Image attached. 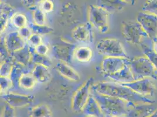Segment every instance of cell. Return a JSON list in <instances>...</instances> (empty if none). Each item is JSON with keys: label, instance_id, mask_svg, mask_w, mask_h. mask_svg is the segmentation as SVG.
<instances>
[{"label": "cell", "instance_id": "d6a6232c", "mask_svg": "<svg viewBox=\"0 0 157 117\" xmlns=\"http://www.w3.org/2000/svg\"><path fill=\"white\" fill-rule=\"evenodd\" d=\"M13 67V62L10 60H7L2 62L1 65L0 74L1 76L3 77H10L11 72Z\"/></svg>", "mask_w": 157, "mask_h": 117}, {"label": "cell", "instance_id": "f1b7e54d", "mask_svg": "<svg viewBox=\"0 0 157 117\" xmlns=\"http://www.w3.org/2000/svg\"><path fill=\"white\" fill-rule=\"evenodd\" d=\"M141 47L144 55L150 60L152 63L154 65L157 69V54L150 47L146 45L142 44Z\"/></svg>", "mask_w": 157, "mask_h": 117}, {"label": "cell", "instance_id": "8992f818", "mask_svg": "<svg viewBox=\"0 0 157 117\" xmlns=\"http://www.w3.org/2000/svg\"><path fill=\"white\" fill-rule=\"evenodd\" d=\"M121 32L126 41L132 45H142L147 33L137 21H126L122 22Z\"/></svg>", "mask_w": 157, "mask_h": 117}, {"label": "cell", "instance_id": "e0dca14e", "mask_svg": "<svg viewBox=\"0 0 157 117\" xmlns=\"http://www.w3.org/2000/svg\"><path fill=\"white\" fill-rule=\"evenodd\" d=\"M10 56L14 62L24 67H26L30 64V63H32L31 47L27 44L24 48L17 52H14L10 55Z\"/></svg>", "mask_w": 157, "mask_h": 117}, {"label": "cell", "instance_id": "f546056e", "mask_svg": "<svg viewBox=\"0 0 157 117\" xmlns=\"http://www.w3.org/2000/svg\"><path fill=\"white\" fill-rule=\"evenodd\" d=\"M143 12L152 13L157 17V0H149L145 1L142 7Z\"/></svg>", "mask_w": 157, "mask_h": 117}, {"label": "cell", "instance_id": "d4e9b609", "mask_svg": "<svg viewBox=\"0 0 157 117\" xmlns=\"http://www.w3.org/2000/svg\"><path fill=\"white\" fill-rule=\"evenodd\" d=\"M36 83L32 73H24L20 77L18 85L24 89H31L34 87Z\"/></svg>", "mask_w": 157, "mask_h": 117}, {"label": "cell", "instance_id": "cb8c5ba5", "mask_svg": "<svg viewBox=\"0 0 157 117\" xmlns=\"http://www.w3.org/2000/svg\"><path fill=\"white\" fill-rule=\"evenodd\" d=\"M32 63L35 65H42L49 67L52 64V60L47 55H41L35 52L34 48L31 47Z\"/></svg>", "mask_w": 157, "mask_h": 117}, {"label": "cell", "instance_id": "d6986e66", "mask_svg": "<svg viewBox=\"0 0 157 117\" xmlns=\"http://www.w3.org/2000/svg\"><path fill=\"white\" fill-rule=\"evenodd\" d=\"M129 65L130 63L125 66L120 71L108 76L107 78H110L113 82L120 84L130 83L135 81Z\"/></svg>", "mask_w": 157, "mask_h": 117}, {"label": "cell", "instance_id": "7bdbcfd3", "mask_svg": "<svg viewBox=\"0 0 157 117\" xmlns=\"http://www.w3.org/2000/svg\"><path fill=\"white\" fill-rule=\"evenodd\" d=\"M92 117V116H88V117Z\"/></svg>", "mask_w": 157, "mask_h": 117}, {"label": "cell", "instance_id": "f35d334b", "mask_svg": "<svg viewBox=\"0 0 157 117\" xmlns=\"http://www.w3.org/2000/svg\"><path fill=\"white\" fill-rule=\"evenodd\" d=\"M24 6L28 8H29L34 11L39 7V1L30 0V1H22Z\"/></svg>", "mask_w": 157, "mask_h": 117}, {"label": "cell", "instance_id": "836d02e7", "mask_svg": "<svg viewBox=\"0 0 157 117\" xmlns=\"http://www.w3.org/2000/svg\"><path fill=\"white\" fill-rule=\"evenodd\" d=\"M39 8H40L44 13H51L54 8V4L52 1L44 0L39 1Z\"/></svg>", "mask_w": 157, "mask_h": 117}, {"label": "cell", "instance_id": "4316f807", "mask_svg": "<svg viewBox=\"0 0 157 117\" xmlns=\"http://www.w3.org/2000/svg\"><path fill=\"white\" fill-rule=\"evenodd\" d=\"M11 23L13 26L18 28V29L27 26V20L26 17L22 13H15L11 18Z\"/></svg>", "mask_w": 157, "mask_h": 117}, {"label": "cell", "instance_id": "74e56055", "mask_svg": "<svg viewBox=\"0 0 157 117\" xmlns=\"http://www.w3.org/2000/svg\"><path fill=\"white\" fill-rule=\"evenodd\" d=\"M14 108L6 103L1 117H14Z\"/></svg>", "mask_w": 157, "mask_h": 117}, {"label": "cell", "instance_id": "5b68a950", "mask_svg": "<svg viewBox=\"0 0 157 117\" xmlns=\"http://www.w3.org/2000/svg\"><path fill=\"white\" fill-rule=\"evenodd\" d=\"M109 13L103 7L92 4L88 8L89 22L98 32L105 33L109 30Z\"/></svg>", "mask_w": 157, "mask_h": 117}, {"label": "cell", "instance_id": "7a4b0ae2", "mask_svg": "<svg viewBox=\"0 0 157 117\" xmlns=\"http://www.w3.org/2000/svg\"><path fill=\"white\" fill-rule=\"evenodd\" d=\"M96 99L104 115L112 117L126 116L128 111L135 104L117 97L107 96L91 91Z\"/></svg>", "mask_w": 157, "mask_h": 117}, {"label": "cell", "instance_id": "ac0fdd59", "mask_svg": "<svg viewBox=\"0 0 157 117\" xmlns=\"http://www.w3.org/2000/svg\"><path fill=\"white\" fill-rule=\"evenodd\" d=\"M130 1H121V0H100L98 1L96 4L98 6L103 7L109 13H114L122 11L126 6L132 4ZM133 2V1H132Z\"/></svg>", "mask_w": 157, "mask_h": 117}, {"label": "cell", "instance_id": "d590c367", "mask_svg": "<svg viewBox=\"0 0 157 117\" xmlns=\"http://www.w3.org/2000/svg\"><path fill=\"white\" fill-rule=\"evenodd\" d=\"M11 18L12 17L10 14L4 12H1V33H2L5 31L8 25V21L10 19L11 20Z\"/></svg>", "mask_w": 157, "mask_h": 117}, {"label": "cell", "instance_id": "2e32d148", "mask_svg": "<svg viewBox=\"0 0 157 117\" xmlns=\"http://www.w3.org/2000/svg\"><path fill=\"white\" fill-rule=\"evenodd\" d=\"M55 68L59 74L64 78L73 81H78L80 80L78 73L66 63L59 62L56 64Z\"/></svg>", "mask_w": 157, "mask_h": 117}, {"label": "cell", "instance_id": "b9f144b4", "mask_svg": "<svg viewBox=\"0 0 157 117\" xmlns=\"http://www.w3.org/2000/svg\"><path fill=\"white\" fill-rule=\"evenodd\" d=\"M148 117H157V110L155 112H154L152 114H151V115Z\"/></svg>", "mask_w": 157, "mask_h": 117}, {"label": "cell", "instance_id": "277c9868", "mask_svg": "<svg viewBox=\"0 0 157 117\" xmlns=\"http://www.w3.org/2000/svg\"><path fill=\"white\" fill-rule=\"evenodd\" d=\"M96 48L98 54L105 58H128L122 43L116 38H105L100 39L97 43Z\"/></svg>", "mask_w": 157, "mask_h": 117}, {"label": "cell", "instance_id": "e575fe53", "mask_svg": "<svg viewBox=\"0 0 157 117\" xmlns=\"http://www.w3.org/2000/svg\"><path fill=\"white\" fill-rule=\"evenodd\" d=\"M26 41L27 44L30 47L35 48L36 46L42 43V38L40 35L33 33Z\"/></svg>", "mask_w": 157, "mask_h": 117}, {"label": "cell", "instance_id": "3957f363", "mask_svg": "<svg viewBox=\"0 0 157 117\" xmlns=\"http://www.w3.org/2000/svg\"><path fill=\"white\" fill-rule=\"evenodd\" d=\"M129 65L135 80L144 78L157 80V69L145 55L131 58Z\"/></svg>", "mask_w": 157, "mask_h": 117}, {"label": "cell", "instance_id": "ee69618b", "mask_svg": "<svg viewBox=\"0 0 157 117\" xmlns=\"http://www.w3.org/2000/svg\"><path fill=\"white\" fill-rule=\"evenodd\" d=\"M123 117H127V116H123Z\"/></svg>", "mask_w": 157, "mask_h": 117}, {"label": "cell", "instance_id": "8fae6325", "mask_svg": "<svg viewBox=\"0 0 157 117\" xmlns=\"http://www.w3.org/2000/svg\"><path fill=\"white\" fill-rule=\"evenodd\" d=\"M76 49L75 46L72 44H56L52 47L53 56L60 62L68 64L74 58V52Z\"/></svg>", "mask_w": 157, "mask_h": 117}, {"label": "cell", "instance_id": "8d00e7d4", "mask_svg": "<svg viewBox=\"0 0 157 117\" xmlns=\"http://www.w3.org/2000/svg\"><path fill=\"white\" fill-rule=\"evenodd\" d=\"M18 32L21 35V36L25 40H27L33 34L32 31L28 26H25L22 28L19 29Z\"/></svg>", "mask_w": 157, "mask_h": 117}, {"label": "cell", "instance_id": "603a6c76", "mask_svg": "<svg viewBox=\"0 0 157 117\" xmlns=\"http://www.w3.org/2000/svg\"><path fill=\"white\" fill-rule=\"evenodd\" d=\"M52 112L45 104H40L32 108L28 112V117H52Z\"/></svg>", "mask_w": 157, "mask_h": 117}, {"label": "cell", "instance_id": "ab89813d", "mask_svg": "<svg viewBox=\"0 0 157 117\" xmlns=\"http://www.w3.org/2000/svg\"><path fill=\"white\" fill-rule=\"evenodd\" d=\"M34 50L35 52H36L39 55H46L48 52L49 51V48L46 45L42 43L39 45L36 46L35 48H34Z\"/></svg>", "mask_w": 157, "mask_h": 117}, {"label": "cell", "instance_id": "83f0119b", "mask_svg": "<svg viewBox=\"0 0 157 117\" xmlns=\"http://www.w3.org/2000/svg\"><path fill=\"white\" fill-rule=\"evenodd\" d=\"M23 67L24 66L13 62V69L10 77L13 80L14 85L15 83H17L18 84L20 77L24 73H25L22 72Z\"/></svg>", "mask_w": 157, "mask_h": 117}, {"label": "cell", "instance_id": "5bb4252c", "mask_svg": "<svg viewBox=\"0 0 157 117\" xmlns=\"http://www.w3.org/2000/svg\"><path fill=\"white\" fill-rule=\"evenodd\" d=\"M72 35L74 39L80 42H93L94 39L93 26L89 22L76 26Z\"/></svg>", "mask_w": 157, "mask_h": 117}, {"label": "cell", "instance_id": "ba28073f", "mask_svg": "<svg viewBox=\"0 0 157 117\" xmlns=\"http://www.w3.org/2000/svg\"><path fill=\"white\" fill-rule=\"evenodd\" d=\"M121 85L130 88L135 92L146 97L147 96L151 97L154 96L156 92V86L151 78H141L130 83Z\"/></svg>", "mask_w": 157, "mask_h": 117}, {"label": "cell", "instance_id": "9c48e42d", "mask_svg": "<svg viewBox=\"0 0 157 117\" xmlns=\"http://www.w3.org/2000/svg\"><path fill=\"white\" fill-rule=\"evenodd\" d=\"M136 21L140 24L148 38L155 39L157 38V17L145 12H141L138 14Z\"/></svg>", "mask_w": 157, "mask_h": 117}, {"label": "cell", "instance_id": "52a82bcc", "mask_svg": "<svg viewBox=\"0 0 157 117\" xmlns=\"http://www.w3.org/2000/svg\"><path fill=\"white\" fill-rule=\"evenodd\" d=\"M94 83L93 77L88 78L75 92L72 99V109L78 113L83 112L91 94V88Z\"/></svg>", "mask_w": 157, "mask_h": 117}, {"label": "cell", "instance_id": "6da1fadb", "mask_svg": "<svg viewBox=\"0 0 157 117\" xmlns=\"http://www.w3.org/2000/svg\"><path fill=\"white\" fill-rule=\"evenodd\" d=\"M92 91L99 94L117 97L134 104H154V101L132 91L130 88L116 82L98 81L93 83Z\"/></svg>", "mask_w": 157, "mask_h": 117}, {"label": "cell", "instance_id": "ffe728a7", "mask_svg": "<svg viewBox=\"0 0 157 117\" xmlns=\"http://www.w3.org/2000/svg\"><path fill=\"white\" fill-rule=\"evenodd\" d=\"M83 112L87 117H103L105 115L101 110L98 101L92 93L90 94L89 100L85 106Z\"/></svg>", "mask_w": 157, "mask_h": 117}, {"label": "cell", "instance_id": "9a60e30c", "mask_svg": "<svg viewBox=\"0 0 157 117\" xmlns=\"http://www.w3.org/2000/svg\"><path fill=\"white\" fill-rule=\"evenodd\" d=\"M153 104H135L127 114V117H148L157 111Z\"/></svg>", "mask_w": 157, "mask_h": 117}, {"label": "cell", "instance_id": "60d3db41", "mask_svg": "<svg viewBox=\"0 0 157 117\" xmlns=\"http://www.w3.org/2000/svg\"><path fill=\"white\" fill-rule=\"evenodd\" d=\"M152 49L157 54V38L152 40Z\"/></svg>", "mask_w": 157, "mask_h": 117}, {"label": "cell", "instance_id": "4dcf8cb0", "mask_svg": "<svg viewBox=\"0 0 157 117\" xmlns=\"http://www.w3.org/2000/svg\"><path fill=\"white\" fill-rule=\"evenodd\" d=\"M33 20L34 24L39 25H45V15L40 8H38L33 11Z\"/></svg>", "mask_w": 157, "mask_h": 117}, {"label": "cell", "instance_id": "4fadbf2b", "mask_svg": "<svg viewBox=\"0 0 157 117\" xmlns=\"http://www.w3.org/2000/svg\"><path fill=\"white\" fill-rule=\"evenodd\" d=\"M4 44L11 55L14 52L24 48L27 43L26 40L21 36L18 31H13L7 34L4 39Z\"/></svg>", "mask_w": 157, "mask_h": 117}, {"label": "cell", "instance_id": "1f68e13d", "mask_svg": "<svg viewBox=\"0 0 157 117\" xmlns=\"http://www.w3.org/2000/svg\"><path fill=\"white\" fill-rule=\"evenodd\" d=\"M1 92L6 94L14 85L13 80L9 77L1 76Z\"/></svg>", "mask_w": 157, "mask_h": 117}, {"label": "cell", "instance_id": "7402d4cb", "mask_svg": "<svg viewBox=\"0 0 157 117\" xmlns=\"http://www.w3.org/2000/svg\"><path fill=\"white\" fill-rule=\"evenodd\" d=\"M93 56L92 49L87 46H81L75 49L74 52V58L79 62H89Z\"/></svg>", "mask_w": 157, "mask_h": 117}, {"label": "cell", "instance_id": "7c38bea8", "mask_svg": "<svg viewBox=\"0 0 157 117\" xmlns=\"http://www.w3.org/2000/svg\"><path fill=\"white\" fill-rule=\"evenodd\" d=\"M6 103L13 108H22L32 104L35 97L33 95H25L10 92L2 96Z\"/></svg>", "mask_w": 157, "mask_h": 117}, {"label": "cell", "instance_id": "30bf717a", "mask_svg": "<svg viewBox=\"0 0 157 117\" xmlns=\"http://www.w3.org/2000/svg\"><path fill=\"white\" fill-rule=\"evenodd\" d=\"M130 58H105L101 64V69L105 77L113 75L123 69L130 63Z\"/></svg>", "mask_w": 157, "mask_h": 117}, {"label": "cell", "instance_id": "484cf974", "mask_svg": "<svg viewBox=\"0 0 157 117\" xmlns=\"http://www.w3.org/2000/svg\"><path fill=\"white\" fill-rule=\"evenodd\" d=\"M28 27L31 29L33 33L38 35H45L50 34L53 32L54 29L51 26L44 25H39L34 23H29L28 24Z\"/></svg>", "mask_w": 157, "mask_h": 117}, {"label": "cell", "instance_id": "44dd1931", "mask_svg": "<svg viewBox=\"0 0 157 117\" xmlns=\"http://www.w3.org/2000/svg\"><path fill=\"white\" fill-rule=\"evenodd\" d=\"M31 73L36 82L40 83H48L52 78L49 67L42 65H35Z\"/></svg>", "mask_w": 157, "mask_h": 117}]
</instances>
